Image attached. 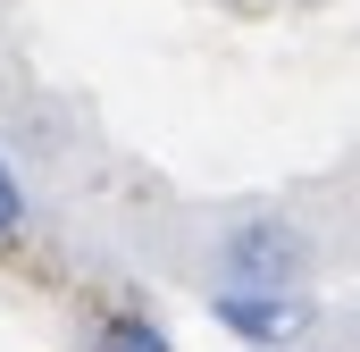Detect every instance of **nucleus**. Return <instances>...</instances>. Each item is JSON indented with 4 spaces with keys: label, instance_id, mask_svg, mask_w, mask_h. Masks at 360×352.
Returning a JSON list of instances; mask_svg holds the SVG:
<instances>
[{
    "label": "nucleus",
    "instance_id": "obj_1",
    "mask_svg": "<svg viewBox=\"0 0 360 352\" xmlns=\"http://www.w3.org/2000/svg\"><path fill=\"white\" fill-rule=\"evenodd\" d=\"M310 277V235L293 218H235L218 235V285L226 294H302Z\"/></svg>",
    "mask_w": 360,
    "mask_h": 352
},
{
    "label": "nucleus",
    "instance_id": "obj_2",
    "mask_svg": "<svg viewBox=\"0 0 360 352\" xmlns=\"http://www.w3.org/2000/svg\"><path fill=\"white\" fill-rule=\"evenodd\" d=\"M210 319L235 336V344H252V352H276V344H293V336H310V294H210Z\"/></svg>",
    "mask_w": 360,
    "mask_h": 352
},
{
    "label": "nucleus",
    "instance_id": "obj_3",
    "mask_svg": "<svg viewBox=\"0 0 360 352\" xmlns=\"http://www.w3.org/2000/svg\"><path fill=\"white\" fill-rule=\"evenodd\" d=\"M84 352H176V344H168V327H160L151 310H109V319L92 327Z\"/></svg>",
    "mask_w": 360,
    "mask_h": 352
},
{
    "label": "nucleus",
    "instance_id": "obj_4",
    "mask_svg": "<svg viewBox=\"0 0 360 352\" xmlns=\"http://www.w3.org/2000/svg\"><path fill=\"white\" fill-rule=\"evenodd\" d=\"M8 235H25V184H17V168L0 160V244Z\"/></svg>",
    "mask_w": 360,
    "mask_h": 352
}]
</instances>
